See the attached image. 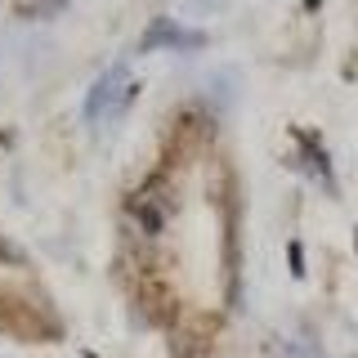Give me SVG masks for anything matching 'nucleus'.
I'll use <instances>...</instances> for the list:
<instances>
[{"instance_id": "1", "label": "nucleus", "mask_w": 358, "mask_h": 358, "mask_svg": "<svg viewBox=\"0 0 358 358\" xmlns=\"http://www.w3.org/2000/svg\"><path fill=\"white\" fill-rule=\"evenodd\" d=\"M117 85H121V72H108L103 81H99V90L90 94V121H99V117L108 112L103 103H112V94H117Z\"/></svg>"}]
</instances>
